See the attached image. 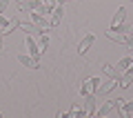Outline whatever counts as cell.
<instances>
[{
    "label": "cell",
    "instance_id": "obj_23",
    "mask_svg": "<svg viewBox=\"0 0 133 118\" xmlns=\"http://www.w3.org/2000/svg\"><path fill=\"white\" fill-rule=\"evenodd\" d=\"M0 118H2V114H0Z\"/></svg>",
    "mask_w": 133,
    "mask_h": 118
},
{
    "label": "cell",
    "instance_id": "obj_20",
    "mask_svg": "<svg viewBox=\"0 0 133 118\" xmlns=\"http://www.w3.org/2000/svg\"><path fill=\"white\" fill-rule=\"evenodd\" d=\"M2 49H5V31L0 29V51H2Z\"/></svg>",
    "mask_w": 133,
    "mask_h": 118
},
{
    "label": "cell",
    "instance_id": "obj_2",
    "mask_svg": "<svg viewBox=\"0 0 133 118\" xmlns=\"http://www.w3.org/2000/svg\"><path fill=\"white\" fill-rule=\"evenodd\" d=\"M100 89V78H95V76H91V78H87L84 82L80 85V96H89V94H98Z\"/></svg>",
    "mask_w": 133,
    "mask_h": 118
},
{
    "label": "cell",
    "instance_id": "obj_11",
    "mask_svg": "<svg viewBox=\"0 0 133 118\" xmlns=\"http://www.w3.org/2000/svg\"><path fill=\"white\" fill-rule=\"evenodd\" d=\"M115 85H118V80H115V78H109L107 82H102V85H100L98 94H100V96H107V94H111V91L115 89Z\"/></svg>",
    "mask_w": 133,
    "mask_h": 118
},
{
    "label": "cell",
    "instance_id": "obj_12",
    "mask_svg": "<svg viewBox=\"0 0 133 118\" xmlns=\"http://www.w3.org/2000/svg\"><path fill=\"white\" fill-rule=\"evenodd\" d=\"M84 111H87V116H93L95 114V94L84 96Z\"/></svg>",
    "mask_w": 133,
    "mask_h": 118
},
{
    "label": "cell",
    "instance_id": "obj_1",
    "mask_svg": "<svg viewBox=\"0 0 133 118\" xmlns=\"http://www.w3.org/2000/svg\"><path fill=\"white\" fill-rule=\"evenodd\" d=\"M31 22L38 27V33H47L49 29H51L49 16H42V14H38V11H31Z\"/></svg>",
    "mask_w": 133,
    "mask_h": 118
},
{
    "label": "cell",
    "instance_id": "obj_21",
    "mask_svg": "<svg viewBox=\"0 0 133 118\" xmlns=\"http://www.w3.org/2000/svg\"><path fill=\"white\" fill-rule=\"evenodd\" d=\"M18 27H20V20L14 18V20H11V31H14V29H18Z\"/></svg>",
    "mask_w": 133,
    "mask_h": 118
},
{
    "label": "cell",
    "instance_id": "obj_9",
    "mask_svg": "<svg viewBox=\"0 0 133 118\" xmlns=\"http://www.w3.org/2000/svg\"><path fill=\"white\" fill-rule=\"evenodd\" d=\"M42 0H20V11H38Z\"/></svg>",
    "mask_w": 133,
    "mask_h": 118
},
{
    "label": "cell",
    "instance_id": "obj_22",
    "mask_svg": "<svg viewBox=\"0 0 133 118\" xmlns=\"http://www.w3.org/2000/svg\"><path fill=\"white\" fill-rule=\"evenodd\" d=\"M127 109H129V111H133V100H129V103H127Z\"/></svg>",
    "mask_w": 133,
    "mask_h": 118
},
{
    "label": "cell",
    "instance_id": "obj_17",
    "mask_svg": "<svg viewBox=\"0 0 133 118\" xmlns=\"http://www.w3.org/2000/svg\"><path fill=\"white\" fill-rule=\"evenodd\" d=\"M20 29H22L24 33H33V31H38V27L33 22H20Z\"/></svg>",
    "mask_w": 133,
    "mask_h": 118
},
{
    "label": "cell",
    "instance_id": "obj_8",
    "mask_svg": "<svg viewBox=\"0 0 133 118\" xmlns=\"http://www.w3.org/2000/svg\"><path fill=\"white\" fill-rule=\"evenodd\" d=\"M124 20H127V9H124V7H118V11H115L109 29H115V27H120V25H124Z\"/></svg>",
    "mask_w": 133,
    "mask_h": 118
},
{
    "label": "cell",
    "instance_id": "obj_14",
    "mask_svg": "<svg viewBox=\"0 0 133 118\" xmlns=\"http://www.w3.org/2000/svg\"><path fill=\"white\" fill-rule=\"evenodd\" d=\"M131 65H133V56H124L122 60H120L118 65H115V69H118V71H127Z\"/></svg>",
    "mask_w": 133,
    "mask_h": 118
},
{
    "label": "cell",
    "instance_id": "obj_15",
    "mask_svg": "<svg viewBox=\"0 0 133 118\" xmlns=\"http://www.w3.org/2000/svg\"><path fill=\"white\" fill-rule=\"evenodd\" d=\"M38 47H40V51H47V47H49V38H47V33H40V40H38Z\"/></svg>",
    "mask_w": 133,
    "mask_h": 118
},
{
    "label": "cell",
    "instance_id": "obj_10",
    "mask_svg": "<svg viewBox=\"0 0 133 118\" xmlns=\"http://www.w3.org/2000/svg\"><path fill=\"white\" fill-rule=\"evenodd\" d=\"M62 16H64V9H62V5H56L51 11V16H49V20H51V27H58L62 20Z\"/></svg>",
    "mask_w": 133,
    "mask_h": 118
},
{
    "label": "cell",
    "instance_id": "obj_5",
    "mask_svg": "<svg viewBox=\"0 0 133 118\" xmlns=\"http://www.w3.org/2000/svg\"><path fill=\"white\" fill-rule=\"evenodd\" d=\"M93 43H95V36H93V33H87L80 43H78V54H80V56H82V54H87V51H89V47H91Z\"/></svg>",
    "mask_w": 133,
    "mask_h": 118
},
{
    "label": "cell",
    "instance_id": "obj_3",
    "mask_svg": "<svg viewBox=\"0 0 133 118\" xmlns=\"http://www.w3.org/2000/svg\"><path fill=\"white\" fill-rule=\"evenodd\" d=\"M24 47H27V54H29V56H33V58H38V60H40L42 51H40L38 43L31 38V33H24Z\"/></svg>",
    "mask_w": 133,
    "mask_h": 118
},
{
    "label": "cell",
    "instance_id": "obj_19",
    "mask_svg": "<svg viewBox=\"0 0 133 118\" xmlns=\"http://www.w3.org/2000/svg\"><path fill=\"white\" fill-rule=\"evenodd\" d=\"M9 2H11V0H0V14H2V11H7Z\"/></svg>",
    "mask_w": 133,
    "mask_h": 118
},
{
    "label": "cell",
    "instance_id": "obj_13",
    "mask_svg": "<svg viewBox=\"0 0 133 118\" xmlns=\"http://www.w3.org/2000/svg\"><path fill=\"white\" fill-rule=\"evenodd\" d=\"M115 111L120 114V118H129V116H131V111L127 109V103H124V98H118V105H115Z\"/></svg>",
    "mask_w": 133,
    "mask_h": 118
},
{
    "label": "cell",
    "instance_id": "obj_18",
    "mask_svg": "<svg viewBox=\"0 0 133 118\" xmlns=\"http://www.w3.org/2000/svg\"><path fill=\"white\" fill-rule=\"evenodd\" d=\"M66 116H87V111H84V109H80L78 105H73V107L66 111Z\"/></svg>",
    "mask_w": 133,
    "mask_h": 118
},
{
    "label": "cell",
    "instance_id": "obj_7",
    "mask_svg": "<svg viewBox=\"0 0 133 118\" xmlns=\"http://www.w3.org/2000/svg\"><path fill=\"white\" fill-rule=\"evenodd\" d=\"M131 82H133V65L129 67L127 71H122V76H120L118 85L122 87V89H127V87H131Z\"/></svg>",
    "mask_w": 133,
    "mask_h": 118
},
{
    "label": "cell",
    "instance_id": "obj_4",
    "mask_svg": "<svg viewBox=\"0 0 133 118\" xmlns=\"http://www.w3.org/2000/svg\"><path fill=\"white\" fill-rule=\"evenodd\" d=\"M18 62L24 65V67H29V69H38V67H40V60H38V58H33V56H29V54H20Z\"/></svg>",
    "mask_w": 133,
    "mask_h": 118
},
{
    "label": "cell",
    "instance_id": "obj_16",
    "mask_svg": "<svg viewBox=\"0 0 133 118\" xmlns=\"http://www.w3.org/2000/svg\"><path fill=\"white\" fill-rule=\"evenodd\" d=\"M0 29H2L5 33H11V22H9V20H7L2 14H0Z\"/></svg>",
    "mask_w": 133,
    "mask_h": 118
},
{
    "label": "cell",
    "instance_id": "obj_6",
    "mask_svg": "<svg viewBox=\"0 0 133 118\" xmlns=\"http://www.w3.org/2000/svg\"><path fill=\"white\" fill-rule=\"evenodd\" d=\"M115 105H118V98H113V100H107V103L102 105V107H100L98 111H95V114H98V118H104V116H109V114L115 109Z\"/></svg>",
    "mask_w": 133,
    "mask_h": 118
}]
</instances>
